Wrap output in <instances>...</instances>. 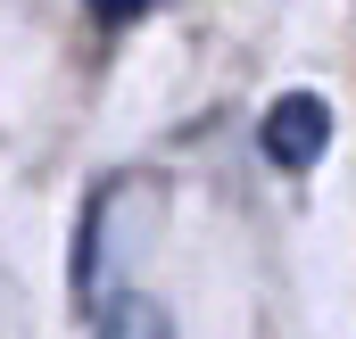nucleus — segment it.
Masks as SVG:
<instances>
[{
	"mask_svg": "<svg viewBox=\"0 0 356 339\" xmlns=\"http://www.w3.org/2000/svg\"><path fill=\"white\" fill-rule=\"evenodd\" d=\"M323 149H332V99L323 91H282L266 108V158L282 174H307V166H323Z\"/></svg>",
	"mask_w": 356,
	"mask_h": 339,
	"instance_id": "obj_2",
	"label": "nucleus"
},
{
	"mask_svg": "<svg viewBox=\"0 0 356 339\" xmlns=\"http://www.w3.org/2000/svg\"><path fill=\"white\" fill-rule=\"evenodd\" d=\"M149 0H91V17H108V25H124V17H141Z\"/></svg>",
	"mask_w": 356,
	"mask_h": 339,
	"instance_id": "obj_4",
	"label": "nucleus"
},
{
	"mask_svg": "<svg viewBox=\"0 0 356 339\" xmlns=\"http://www.w3.org/2000/svg\"><path fill=\"white\" fill-rule=\"evenodd\" d=\"M91 315H99L91 339H175L166 306H149V298H108V306H91Z\"/></svg>",
	"mask_w": 356,
	"mask_h": 339,
	"instance_id": "obj_3",
	"label": "nucleus"
},
{
	"mask_svg": "<svg viewBox=\"0 0 356 339\" xmlns=\"http://www.w3.org/2000/svg\"><path fill=\"white\" fill-rule=\"evenodd\" d=\"M149 240H158V182L141 174L99 182V199L83 207V232H75V298L83 306L124 298V273L133 256H149Z\"/></svg>",
	"mask_w": 356,
	"mask_h": 339,
	"instance_id": "obj_1",
	"label": "nucleus"
}]
</instances>
